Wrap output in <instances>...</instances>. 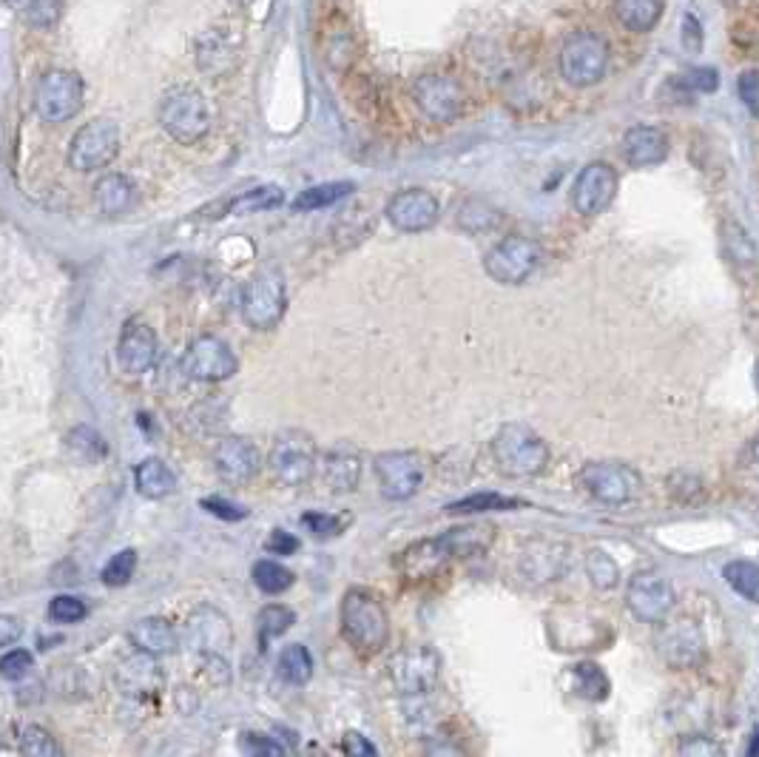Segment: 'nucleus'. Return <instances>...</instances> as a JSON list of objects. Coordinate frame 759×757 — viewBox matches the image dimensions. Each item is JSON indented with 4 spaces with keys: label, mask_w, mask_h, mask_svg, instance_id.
Wrapping results in <instances>:
<instances>
[{
    "label": "nucleus",
    "mask_w": 759,
    "mask_h": 757,
    "mask_svg": "<svg viewBox=\"0 0 759 757\" xmlns=\"http://www.w3.org/2000/svg\"><path fill=\"white\" fill-rule=\"evenodd\" d=\"M450 558H456L450 550V544H447V539L443 535H438V539H427V541H418V544H413V547H407L402 553V558H398V567H402V573L407 575V578H416V582H421V578H430V575H436L438 569L443 567V564L450 562Z\"/></svg>",
    "instance_id": "nucleus-25"
},
{
    "label": "nucleus",
    "mask_w": 759,
    "mask_h": 757,
    "mask_svg": "<svg viewBox=\"0 0 759 757\" xmlns=\"http://www.w3.org/2000/svg\"><path fill=\"white\" fill-rule=\"evenodd\" d=\"M302 527L310 535H317V539H333V535H339L344 530V519L328 513H304Z\"/></svg>",
    "instance_id": "nucleus-50"
},
{
    "label": "nucleus",
    "mask_w": 759,
    "mask_h": 757,
    "mask_svg": "<svg viewBox=\"0 0 759 757\" xmlns=\"http://www.w3.org/2000/svg\"><path fill=\"white\" fill-rule=\"evenodd\" d=\"M571 678H575V692L586 701H606L609 697V678L598 663L586 661L571 667Z\"/></svg>",
    "instance_id": "nucleus-38"
},
{
    "label": "nucleus",
    "mask_w": 759,
    "mask_h": 757,
    "mask_svg": "<svg viewBox=\"0 0 759 757\" xmlns=\"http://www.w3.org/2000/svg\"><path fill=\"white\" fill-rule=\"evenodd\" d=\"M236 3H243V7H248V3H254V0H236Z\"/></svg>",
    "instance_id": "nucleus-61"
},
{
    "label": "nucleus",
    "mask_w": 759,
    "mask_h": 757,
    "mask_svg": "<svg viewBox=\"0 0 759 757\" xmlns=\"http://www.w3.org/2000/svg\"><path fill=\"white\" fill-rule=\"evenodd\" d=\"M324 484L333 493H353L362 479V456L348 445H336L324 456Z\"/></svg>",
    "instance_id": "nucleus-27"
},
{
    "label": "nucleus",
    "mask_w": 759,
    "mask_h": 757,
    "mask_svg": "<svg viewBox=\"0 0 759 757\" xmlns=\"http://www.w3.org/2000/svg\"><path fill=\"white\" fill-rule=\"evenodd\" d=\"M83 108V81L68 68H52L34 86V111L43 122H66Z\"/></svg>",
    "instance_id": "nucleus-6"
},
{
    "label": "nucleus",
    "mask_w": 759,
    "mask_h": 757,
    "mask_svg": "<svg viewBox=\"0 0 759 757\" xmlns=\"http://www.w3.org/2000/svg\"><path fill=\"white\" fill-rule=\"evenodd\" d=\"M723 578H726L728 587H731L737 595H742L746 601L759 604V564L739 558V562L726 564Z\"/></svg>",
    "instance_id": "nucleus-36"
},
{
    "label": "nucleus",
    "mask_w": 759,
    "mask_h": 757,
    "mask_svg": "<svg viewBox=\"0 0 759 757\" xmlns=\"http://www.w3.org/2000/svg\"><path fill=\"white\" fill-rule=\"evenodd\" d=\"M737 95L742 106L759 120V68H746L737 81Z\"/></svg>",
    "instance_id": "nucleus-52"
},
{
    "label": "nucleus",
    "mask_w": 759,
    "mask_h": 757,
    "mask_svg": "<svg viewBox=\"0 0 759 757\" xmlns=\"http://www.w3.org/2000/svg\"><path fill=\"white\" fill-rule=\"evenodd\" d=\"M239 52H243V34L225 23H216L196 43V66L205 75H228L239 63Z\"/></svg>",
    "instance_id": "nucleus-19"
},
{
    "label": "nucleus",
    "mask_w": 759,
    "mask_h": 757,
    "mask_svg": "<svg viewBox=\"0 0 759 757\" xmlns=\"http://www.w3.org/2000/svg\"><path fill=\"white\" fill-rule=\"evenodd\" d=\"M447 544H450L452 555H470L481 553L484 547H490L492 530L490 527H458L443 535Z\"/></svg>",
    "instance_id": "nucleus-43"
},
{
    "label": "nucleus",
    "mask_w": 759,
    "mask_h": 757,
    "mask_svg": "<svg viewBox=\"0 0 759 757\" xmlns=\"http://www.w3.org/2000/svg\"><path fill=\"white\" fill-rule=\"evenodd\" d=\"M541 263V245L530 237H504L492 245L484 257L487 277L498 285H521L535 274Z\"/></svg>",
    "instance_id": "nucleus-7"
},
{
    "label": "nucleus",
    "mask_w": 759,
    "mask_h": 757,
    "mask_svg": "<svg viewBox=\"0 0 759 757\" xmlns=\"http://www.w3.org/2000/svg\"><path fill=\"white\" fill-rule=\"evenodd\" d=\"M185 643L200 661L228 658L234 647V629L216 607H200L185 623Z\"/></svg>",
    "instance_id": "nucleus-14"
},
{
    "label": "nucleus",
    "mask_w": 759,
    "mask_h": 757,
    "mask_svg": "<svg viewBox=\"0 0 759 757\" xmlns=\"http://www.w3.org/2000/svg\"><path fill=\"white\" fill-rule=\"evenodd\" d=\"M270 473L285 487H299L317 473V445L308 433L285 430L270 447Z\"/></svg>",
    "instance_id": "nucleus-8"
},
{
    "label": "nucleus",
    "mask_w": 759,
    "mask_h": 757,
    "mask_svg": "<svg viewBox=\"0 0 759 757\" xmlns=\"http://www.w3.org/2000/svg\"><path fill=\"white\" fill-rule=\"evenodd\" d=\"M658 647L665 663H672L677 670H688L703 658L706 641H703V632H699L697 623L688 621V618H677V621L665 623L660 629Z\"/></svg>",
    "instance_id": "nucleus-21"
},
{
    "label": "nucleus",
    "mask_w": 759,
    "mask_h": 757,
    "mask_svg": "<svg viewBox=\"0 0 759 757\" xmlns=\"http://www.w3.org/2000/svg\"><path fill=\"white\" fill-rule=\"evenodd\" d=\"M32 663H34L32 652H26V649H12V652H7V655L0 658V678L21 681V678L29 675Z\"/></svg>",
    "instance_id": "nucleus-51"
},
{
    "label": "nucleus",
    "mask_w": 759,
    "mask_h": 757,
    "mask_svg": "<svg viewBox=\"0 0 759 757\" xmlns=\"http://www.w3.org/2000/svg\"><path fill=\"white\" fill-rule=\"evenodd\" d=\"M135 569H137L135 550H120V553H117L106 567H103V582H106L108 587H126V584L135 578Z\"/></svg>",
    "instance_id": "nucleus-46"
},
{
    "label": "nucleus",
    "mask_w": 759,
    "mask_h": 757,
    "mask_svg": "<svg viewBox=\"0 0 759 757\" xmlns=\"http://www.w3.org/2000/svg\"><path fill=\"white\" fill-rule=\"evenodd\" d=\"M245 322L254 331H270L285 313V279L279 270H259L245 288L243 297Z\"/></svg>",
    "instance_id": "nucleus-11"
},
{
    "label": "nucleus",
    "mask_w": 759,
    "mask_h": 757,
    "mask_svg": "<svg viewBox=\"0 0 759 757\" xmlns=\"http://www.w3.org/2000/svg\"><path fill=\"white\" fill-rule=\"evenodd\" d=\"M342 749H344V755H350V757H364V755L373 757L376 755V746L370 744L364 735H359V732H348V735H344Z\"/></svg>",
    "instance_id": "nucleus-58"
},
{
    "label": "nucleus",
    "mask_w": 759,
    "mask_h": 757,
    "mask_svg": "<svg viewBox=\"0 0 759 757\" xmlns=\"http://www.w3.org/2000/svg\"><path fill=\"white\" fill-rule=\"evenodd\" d=\"M342 632L359 652L376 655L391 641L387 609L370 589H348L342 601Z\"/></svg>",
    "instance_id": "nucleus-1"
},
{
    "label": "nucleus",
    "mask_w": 759,
    "mask_h": 757,
    "mask_svg": "<svg viewBox=\"0 0 759 757\" xmlns=\"http://www.w3.org/2000/svg\"><path fill=\"white\" fill-rule=\"evenodd\" d=\"M757 378H759V362H757Z\"/></svg>",
    "instance_id": "nucleus-62"
},
{
    "label": "nucleus",
    "mask_w": 759,
    "mask_h": 757,
    "mask_svg": "<svg viewBox=\"0 0 759 757\" xmlns=\"http://www.w3.org/2000/svg\"><path fill=\"white\" fill-rule=\"evenodd\" d=\"M618 171L609 162H589L571 185V205L584 216L603 214L618 194Z\"/></svg>",
    "instance_id": "nucleus-16"
},
{
    "label": "nucleus",
    "mask_w": 759,
    "mask_h": 757,
    "mask_svg": "<svg viewBox=\"0 0 759 757\" xmlns=\"http://www.w3.org/2000/svg\"><path fill=\"white\" fill-rule=\"evenodd\" d=\"M23 623L14 616H0V647H12L14 641H21Z\"/></svg>",
    "instance_id": "nucleus-59"
},
{
    "label": "nucleus",
    "mask_w": 759,
    "mask_h": 757,
    "mask_svg": "<svg viewBox=\"0 0 759 757\" xmlns=\"http://www.w3.org/2000/svg\"><path fill=\"white\" fill-rule=\"evenodd\" d=\"M137 189L126 174H106L100 183L95 185V200L100 205L103 214L120 216L135 205Z\"/></svg>",
    "instance_id": "nucleus-31"
},
{
    "label": "nucleus",
    "mask_w": 759,
    "mask_h": 757,
    "mask_svg": "<svg viewBox=\"0 0 759 757\" xmlns=\"http://www.w3.org/2000/svg\"><path fill=\"white\" fill-rule=\"evenodd\" d=\"M285 194L279 185H259V189L248 191V194L236 196L234 203L228 205L231 214H256V211H268L282 205Z\"/></svg>",
    "instance_id": "nucleus-41"
},
{
    "label": "nucleus",
    "mask_w": 759,
    "mask_h": 757,
    "mask_svg": "<svg viewBox=\"0 0 759 757\" xmlns=\"http://www.w3.org/2000/svg\"><path fill=\"white\" fill-rule=\"evenodd\" d=\"M680 755L714 757V755H723V746L714 744L712 737H706V735H688V737H683V744H680Z\"/></svg>",
    "instance_id": "nucleus-55"
},
{
    "label": "nucleus",
    "mask_w": 759,
    "mask_h": 757,
    "mask_svg": "<svg viewBox=\"0 0 759 757\" xmlns=\"http://www.w3.org/2000/svg\"><path fill=\"white\" fill-rule=\"evenodd\" d=\"M200 508L209 510L211 515H216V519H222V521L248 519V510H245L243 504H236V501H231V499H222V495H209V499H202Z\"/></svg>",
    "instance_id": "nucleus-53"
},
{
    "label": "nucleus",
    "mask_w": 759,
    "mask_h": 757,
    "mask_svg": "<svg viewBox=\"0 0 759 757\" xmlns=\"http://www.w3.org/2000/svg\"><path fill=\"white\" fill-rule=\"evenodd\" d=\"M21 751L29 757H57L63 755V749L57 746L52 735L41 726H26L21 732Z\"/></svg>",
    "instance_id": "nucleus-45"
},
{
    "label": "nucleus",
    "mask_w": 759,
    "mask_h": 757,
    "mask_svg": "<svg viewBox=\"0 0 759 757\" xmlns=\"http://www.w3.org/2000/svg\"><path fill=\"white\" fill-rule=\"evenodd\" d=\"M626 607L643 623H660L674 607V589L654 569H640L626 584Z\"/></svg>",
    "instance_id": "nucleus-13"
},
{
    "label": "nucleus",
    "mask_w": 759,
    "mask_h": 757,
    "mask_svg": "<svg viewBox=\"0 0 759 757\" xmlns=\"http://www.w3.org/2000/svg\"><path fill=\"white\" fill-rule=\"evenodd\" d=\"M387 670L398 695H427L441 675V658L430 647H407L391 658Z\"/></svg>",
    "instance_id": "nucleus-10"
},
{
    "label": "nucleus",
    "mask_w": 759,
    "mask_h": 757,
    "mask_svg": "<svg viewBox=\"0 0 759 757\" xmlns=\"http://www.w3.org/2000/svg\"><path fill=\"white\" fill-rule=\"evenodd\" d=\"M120 151V129L115 120L100 117V120L86 122L77 135H74L72 146H68V166L74 171H97L106 169L108 162L115 160Z\"/></svg>",
    "instance_id": "nucleus-9"
},
{
    "label": "nucleus",
    "mask_w": 759,
    "mask_h": 757,
    "mask_svg": "<svg viewBox=\"0 0 759 757\" xmlns=\"http://www.w3.org/2000/svg\"><path fill=\"white\" fill-rule=\"evenodd\" d=\"M157 362V337L154 328L142 319H128L120 331V342H117V365L128 376H140V373L151 371Z\"/></svg>",
    "instance_id": "nucleus-20"
},
{
    "label": "nucleus",
    "mask_w": 759,
    "mask_h": 757,
    "mask_svg": "<svg viewBox=\"0 0 759 757\" xmlns=\"http://www.w3.org/2000/svg\"><path fill=\"white\" fill-rule=\"evenodd\" d=\"M86 604L81 601V598H74V595H57V598H52V604H49V618H52L54 623H77L86 618Z\"/></svg>",
    "instance_id": "nucleus-48"
},
{
    "label": "nucleus",
    "mask_w": 759,
    "mask_h": 757,
    "mask_svg": "<svg viewBox=\"0 0 759 757\" xmlns=\"http://www.w3.org/2000/svg\"><path fill=\"white\" fill-rule=\"evenodd\" d=\"M117 686L126 697H154L160 695L165 686V675H162L157 655H148L137 649L135 655H128L117 667Z\"/></svg>",
    "instance_id": "nucleus-23"
},
{
    "label": "nucleus",
    "mask_w": 759,
    "mask_h": 757,
    "mask_svg": "<svg viewBox=\"0 0 759 757\" xmlns=\"http://www.w3.org/2000/svg\"><path fill=\"white\" fill-rule=\"evenodd\" d=\"M492 461L512 479H530L549 465V445L526 425H504L492 439Z\"/></svg>",
    "instance_id": "nucleus-2"
},
{
    "label": "nucleus",
    "mask_w": 759,
    "mask_h": 757,
    "mask_svg": "<svg viewBox=\"0 0 759 757\" xmlns=\"http://www.w3.org/2000/svg\"><path fill=\"white\" fill-rule=\"evenodd\" d=\"M182 367L196 382H222V378L234 376L239 362L228 342H222L220 337H200L191 342Z\"/></svg>",
    "instance_id": "nucleus-17"
},
{
    "label": "nucleus",
    "mask_w": 759,
    "mask_h": 757,
    "mask_svg": "<svg viewBox=\"0 0 759 757\" xmlns=\"http://www.w3.org/2000/svg\"><path fill=\"white\" fill-rule=\"evenodd\" d=\"M683 81H686V86L692 88V92L712 95V92H717V86H719V72L712 66H694Z\"/></svg>",
    "instance_id": "nucleus-54"
},
{
    "label": "nucleus",
    "mask_w": 759,
    "mask_h": 757,
    "mask_svg": "<svg viewBox=\"0 0 759 757\" xmlns=\"http://www.w3.org/2000/svg\"><path fill=\"white\" fill-rule=\"evenodd\" d=\"M558 72L571 88L598 86L609 72V43L598 32H571L560 43Z\"/></svg>",
    "instance_id": "nucleus-3"
},
{
    "label": "nucleus",
    "mask_w": 759,
    "mask_h": 757,
    "mask_svg": "<svg viewBox=\"0 0 759 757\" xmlns=\"http://www.w3.org/2000/svg\"><path fill=\"white\" fill-rule=\"evenodd\" d=\"M356 191L353 183H322V185H310L304 189L302 194L293 200V211H319V209H330V205L342 203L344 196H350Z\"/></svg>",
    "instance_id": "nucleus-33"
},
{
    "label": "nucleus",
    "mask_w": 759,
    "mask_h": 757,
    "mask_svg": "<svg viewBox=\"0 0 759 757\" xmlns=\"http://www.w3.org/2000/svg\"><path fill=\"white\" fill-rule=\"evenodd\" d=\"M276 670L293 686H304V683L313 678V658H310L308 649L302 643H290L282 649V655L276 661Z\"/></svg>",
    "instance_id": "nucleus-35"
},
{
    "label": "nucleus",
    "mask_w": 759,
    "mask_h": 757,
    "mask_svg": "<svg viewBox=\"0 0 759 757\" xmlns=\"http://www.w3.org/2000/svg\"><path fill=\"white\" fill-rule=\"evenodd\" d=\"M376 467V479L382 487L384 499L407 501L421 490L424 484V465L418 454L396 450V454H382L373 461Z\"/></svg>",
    "instance_id": "nucleus-15"
},
{
    "label": "nucleus",
    "mask_w": 759,
    "mask_h": 757,
    "mask_svg": "<svg viewBox=\"0 0 759 757\" xmlns=\"http://www.w3.org/2000/svg\"><path fill=\"white\" fill-rule=\"evenodd\" d=\"M566 555L560 544H552V541H535L521 553V573H524L526 582L544 584L558 578L564 573Z\"/></svg>",
    "instance_id": "nucleus-26"
},
{
    "label": "nucleus",
    "mask_w": 759,
    "mask_h": 757,
    "mask_svg": "<svg viewBox=\"0 0 759 757\" xmlns=\"http://www.w3.org/2000/svg\"><path fill=\"white\" fill-rule=\"evenodd\" d=\"M680 34H683V46L688 52H699L703 49V26H699V21L692 12L683 14V32Z\"/></svg>",
    "instance_id": "nucleus-56"
},
{
    "label": "nucleus",
    "mask_w": 759,
    "mask_h": 757,
    "mask_svg": "<svg viewBox=\"0 0 759 757\" xmlns=\"http://www.w3.org/2000/svg\"><path fill=\"white\" fill-rule=\"evenodd\" d=\"M135 487L137 493L146 495V499H169L177 490V473L162 459H146L142 465H137Z\"/></svg>",
    "instance_id": "nucleus-30"
},
{
    "label": "nucleus",
    "mask_w": 759,
    "mask_h": 757,
    "mask_svg": "<svg viewBox=\"0 0 759 757\" xmlns=\"http://www.w3.org/2000/svg\"><path fill=\"white\" fill-rule=\"evenodd\" d=\"M239 746H243L245 755H254V757H282L285 746H279V740L270 735H263V732H245L243 737H239Z\"/></svg>",
    "instance_id": "nucleus-49"
},
{
    "label": "nucleus",
    "mask_w": 759,
    "mask_h": 757,
    "mask_svg": "<svg viewBox=\"0 0 759 757\" xmlns=\"http://www.w3.org/2000/svg\"><path fill=\"white\" fill-rule=\"evenodd\" d=\"M216 476L228 484H248L259 473V450L243 436L222 439L214 450Z\"/></svg>",
    "instance_id": "nucleus-22"
},
{
    "label": "nucleus",
    "mask_w": 759,
    "mask_h": 757,
    "mask_svg": "<svg viewBox=\"0 0 759 757\" xmlns=\"http://www.w3.org/2000/svg\"><path fill=\"white\" fill-rule=\"evenodd\" d=\"M521 508V501L510 499L501 493H475L467 495L461 501H452L447 513L450 515H475V513H498V510H515Z\"/></svg>",
    "instance_id": "nucleus-37"
},
{
    "label": "nucleus",
    "mask_w": 759,
    "mask_h": 757,
    "mask_svg": "<svg viewBox=\"0 0 759 757\" xmlns=\"http://www.w3.org/2000/svg\"><path fill=\"white\" fill-rule=\"evenodd\" d=\"M586 575L598 589H612L620 584V567L606 550H589L586 555Z\"/></svg>",
    "instance_id": "nucleus-42"
},
{
    "label": "nucleus",
    "mask_w": 759,
    "mask_h": 757,
    "mask_svg": "<svg viewBox=\"0 0 759 757\" xmlns=\"http://www.w3.org/2000/svg\"><path fill=\"white\" fill-rule=\"evenodd\" d=\"M413 100L432 122H452L464 115V86L450 75H421L413 83Z\"/></svg>",
    "instance_id": "nucleus-12"
},
{
    "label": "nucleus",
    "mask_w": 759,
    "mask_h": 757,
    "mask_svg": "<svg viewBox=\"0 0 759 757\" xmlns=\"http://www.w3.org/2000/svg\"><path fill=\"white\" fill-rule=\"evenodd\" d=\"M128 638L140 652L148 655H174L180 641H177V632L165 618H140L135 627L128 629Z\"/></svg>",
    "instance_id": "nucleus-28"
},
{
    "label": "nucleus",
    "mask_w": 759,
    "mask_h": 757,
    "mask_svg": "<svg viewBox=\"0 0 759 757\" xmlns=\"http://www.w3.org/2000/svg\"><path fill=\"white\" fill-rule=\"evenodd\" d=\"M672 151L669 135L658 126H632L623 137V157L632 169H652Z\"/></svg>",
    "instance_id": "nucleus-24"
},
{
    "label": "nucleus",
    "mask_w": 759,
    "mask_h": 757,
    "mask_svg": "<svg viewBox=\"0 0 759 757\" xmlns=\"http://www.w3.org/2000/svg\"><path fill=\"white\" fill-rule=\"evenodd\" d=\"M66 450L81 465H100L108 456V445L100 436V430L88 425H77L66 433Z\"/></svg>",
    "instance_id": "nucleus-32"
},
{
    "label": "nucleus",
    "mask_w": 759,
    "mask_h": 757,
    "mask_svg": "<svg viewBox=\"0 0 759 757\" xmlns=\"http://www.w3.org/2000/svg\"><path fill=\"white\" fill-rule=\"evenodd\" d=\"M578 481L591 499L603 501V504H629L643 490L638 470L623 461H589L580 467Z\"/></svg>",
    "instance_id": "nucleus-5"
},
{
    "label": "nucleus",
    "mask_w": 759,
    "mask_h": 757,
    "mask_svg": "<svg viewBox=\"0 0 759 757\" xmlns=\"http://www.w3.org/2000/svg\"><path fill=\"white\" fill-rule=\"evenodd\" d=\"M296 575L290 573L288 567H282L279 562H270V558H263V562L254 564V584L263 593L268 595H282L293 587Z\"/></svg>",
    "instance_id": "nucleus-39"
},
{
    "label": "nucleus",
    "mask_w": 759,
    "mask_h": 757,
    "mask_svg": "<svg viewBox=\"0 0 759 757\" xmlns=\"http://www.w3.org/2000/svg\"><path fill=\"white\" fill-rule=\"evenodd\" d=\"M746 470H751L753 476H759V439L751 441V447L746 450Z\"/></svg>",
    "instance_id": "nucleus-60"
},
{
    "label": "nucleus",
    "mask_w": 759,
    "mask_h": 757,
    "mask_svg": "<svg viewBox=\"0 0 759 757\" xmlns=\"http://www.w3.org/2000/svg\"><path fill=\"white\" fill-rule=\"evenodd\" d=\"M265 547H268L274 555H290L299 550V539L285 533V530H274V533L268 535V541H265Z\"/></svg>",
    "instance_id": "nucleus-57"
},
{
    "label": "nucleus",
    "mask_w": 759,
    "mask_h": 757,
    "mask_svg": "<svg viewBox=\"0 0 759 757\" xmlns=\"http://www.w3.org/2000/svg\"><path fill=\"white\" fill-rule=\"evenodd\" d=\"M293 623H296L293 609L285 607V604H270V607H265L263 612H259V618H256L259 643H268V641H274V638L285 636Z\"/></svg>",
    "instance_id": "nucleus-40"
},
{
    "label": "nucleus",
    "mask_w": 759,
    "mask_h": 757,
    "mask_svg": "<svg viewBox=\"0 0 759 757\" xmlns=\"http://www.w3.org/2000/svg\"><path fill=\"white\" fill-rule=\"evenodd\" d=\"M160 126L182 146H194L211 129L209 100L191 86L171 88L160 103Z\"/></svg>",
    "instance_id": "nucleus-4"
},
{
    "label": "nucleus",
    "mask_w": 759,
    "mask_h": 757,
    "mask_svg": "<svg viewBox=\"0 0 759 757\" xmlns=\"http://www.w3.org/2000/svg\"><path fill=\"white\" fill-rule=\"evenodd\" d=\"M723 245H726V254L737 268H753L759 259L757 243L751 239L746 228L739 223H726L723 225Z\"/></svg>",
    "instance_id": "nucleus-34"
},
{
    "label": "nucleus",
    "mask_w": 759,
    "mask_h": 757,
    "mask_svg": "<svg viewBox=\"0 0 759 757\" xmlns=\"http://www.w3.org/2000/svg\"><path fill=\"white\" fill-rule=\"evenodd\" d=\"M458 223L464 225L472 234H481V231H490L498 225V211L492 205L481 203V200H470V203L461 205L458 211Z\"/></svg>",
    "instance_id": "nucleus-44"
},
{
    "label": "nucleus",
    "mask_w": 759,
    "mask_h": 757,
    "mask_svg": "<svg viewBox=\"0 0 759 757\" xmlns=\"http://www.w3.org/2000/svg\"><path fill=\"white\" fill-rule=\"evenodd\" d=\"M665 0H614V18L634 34L652 32L663 21Z\"/></svg>",
    "instance_id": "nucleus-29"
},
{
    "label": "nucleus",
    "mask_w": 759,
    "mask_h": 757,
    "mask_svg": "<svg viewBox=\"0 0 759 757\" xmlns=\"http://www.w3.org/2000/svg\"><path fill=\"white\" fill-rule=\"evenodd\" d=\"M63 14V0H29L26 7V21L34 29H52L54 23L61 21Z\"/></svg>",
    "instance_id": "nucleus-47"
},
{
    "label": "nucleus",
    "mask_w": 759,
    "mask_h": 757,
    "mask_svg": "<svg viewBox=\"0 0 759 757\" xmlns=\"http://www.w3.org/2000/svg\"><path fill=\"white\" fill-rule=\"evenodd\" d=\"M441 214V203L427 189H404L387 203V220L404 234H421L432 228Z\"/></svg>",
    "instance_id": "nucleus-18"
}]
</instances>
